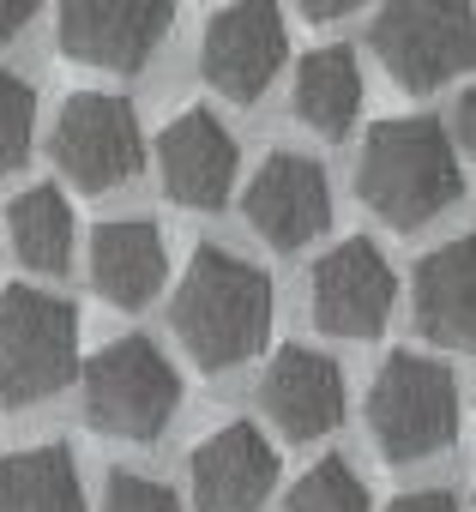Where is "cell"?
<instances>
[{"instance_id": "6da1fadb", "label": "cell", "mask_w": 476, "mask_h": 512, "mask_svg": "<svg viewBox=\"0 0 476 512\" xmlns=\"http://www.w3.org/2000/svg\"><path fill=\"white\" fill-rule=\"evenodd\" d=\"M169 326L205 374L242 368L272 332V278L223 247H199L169 302Z\"/></svg>"}, {"instance_id": "7a4b0ae2", "label": "cell", "mask_w": 476, "mask_h": 512, "mask_svg": "<svg viewBox=\"0 0 476 512\" xmlns=\"http://www.w3.org/2000/svg\"><path fill=\"white\" fill-rule=\"evenodd\" d=\"M356 193L380 223L422 229L464 193V169H458L440 121L404 115V121H380L368 133L362 163H356Z\"/></svg>"}, {"instance_id": "3957f363", "label": "cell", "mask_w": 476, "mask_h": 512, "mask_svg": "<svg viewBox=\"0 0 476 512\" xmlns=\"http://www.w3.org/2000/svg\"><path fill=\"white\" fill-rule=\"evenodd\" d=\"M181 410V374L151 338H115L85 362V416L109 440H157Z\"/></svg>"}, {"instance_id": "277c9868", "label": "cell", "mask_w": 476, "mask_h": 512, "mask_svg": "<svg viewBox=\"0 0 476 512\" xmlns=\"http://www.w3.org/2000/svg\"><path fill=\"white\" fill-rule=\"evenodd\" d=\"M368 428H374L380 458H392V464L434 458L458 434V386H452V374L434 356H416V350L386 356V368L368 386Z\"/></svg>"}, {"instance_id": "5b68a950", "label": "cell", "mask_w": 476, "mask_h": 512, "mask_svg": "<svg viewBox=\"0 0 476 512\" xmlns=\"http://www.w3.org/2000/svg\"><path fill=\"white\" fill-rule=\"evenodd\" d=\"M79 374V314L49 290L0 296V404H37Z\"/></svg>"}, {"instance_id": "8992f818", "label": "cell", "mask_w": 476, "mask_h": 512, "mask_svg": "<svg viewBox=\"0 0 476 512\" xmlns=\"http://www.w3.org/2000/svg\"><path fill=\"white\" fill-rule=\"evenodd\" d=\"M374 55L404 91H434L476 61L470 0H386L374 19Z\"/></svg>"}, {"instance_id": "52a82bcc", "label": "cell", "mask_w": 476, "mask_h": 512, "mask_svg": "<svg viewBox=\"0 0 476 512\" xmlns=\"http://www.w3.org/2000/svg\"><path fill=\"white\" fill-rule=\"evenodd\" d=\"M55 163L85 193H109V187L133 181L145 169V133H139L133 103L103 97V91L67 97V109L55 121Z\"/></svg>"}, {"instance_id": "ba28073f", "label": "cell", "mask_w": 476, "mask_h": 512, "mask_svg": "<svg viewBox=\"0 0 476 512\" xmlns=\"http://www.w3.org/2000/svg\"><path fill=\"white\" fill-rule=\"evenodd\" d=\"M284 49H290V37H284L278 0H235V7H223L205 25L199 67H205L211 91H223L229 103H254L278 79Z\"/></svg>"}, {"instance_id": "9c48e42d", "label": "cell", "mask_w": 476, "mask_h": 512, "mask_svg": "<svg viewBox=\"0 0 476 512\" xmlns=\"http://www.w3.org/2000/svg\"><path fill=\"white\" fill-rule=\"evenodd\" d=\"M175 0H61V49L67 61L133 73L151 61V49L169 37Z\"/></svg>"}, {"instance_id": "30bf717a", "label": "cell", "mask_w": 476, "mask_h": 512, "mask_svg": "<svg viewBox=\"0 0 476 512\" xmlns=\"http://www.w3.org/2000/svg\"><path fill=\"white\" fill-rule=\"evenodd\" d=\"M392 266L374 241H344L314 266V326L332 338H374L392 320Z\"/></svg>"}, {"instance_id": "8fae6325", "label": "cell", "mask_w": 476, "mask_h": 512, "mask_svg": "<svg viewBox=\"0 0 476 512\" xmlns=\"http://www.w3.org/2000/svg\"><path fill=\"white\" fill-rule=\"evenodd\" d=\"M248 223H254L272 247H284V253L308 247V241L332 223L326 169H320L314 157H296V151L266 157L260 175L248 181Z\"/></svg>"}, {"instance_id": "7c38bea8", "label": "cell", "mask_w": 476, "mask_h": 512, "mask_svg": "<svg viewBox=\"0 0 476 512\" xmlns=\"http://www.w3.org/2000/svg\"><path fill=\"white\" fill-rule=\"evenodd\" d=\"M157 175H163V193L175 205H193V211H217L235 187V139L217 115L205 109H187L175 115L163 133H157Z\"/></svg>"}, {"instance_id": "4fadbf2b", "label": "cell", "mask_w": 476, "mask_h": 512, "mask_svg": "<svg viewBox=\"0 0 476 512\" xmlns=\"http://www.w3.org/2000/svg\"><path fill=\"white\" fill-rule=\"evenodd\" d=\"M260 410L278 422L284 440H320L344 422V374L320 350H278L260 380Z\"/></svg>"}, {"instance_id": "5bb4252c", "label": "cell", "mask_w": 476, "mask_h": 512, "mask_svg": "<svg viewBox=\"0 0 476 512\" xmlns=\"http://www.w3.org/2000/svg\"><path fill=\"white\" fill-rule=\"evenodd\" d=\"M278 482V452L254 422H229L193 452L199 512H254Z\"/></svg>"}, {"instance_id": "9a60e30c", "label": "cell", "mask_w": 476, "mask_h": 512, "mask_svg": "<svg viewBox=\"0 0 476 512\" xmlns=\"http://www.w3.org/2000/svg\"><path fill=\"white\" fill-rule=\"evenodd\" d=\"M416 332L440 350H476V235L434 247L416 266Z\"/></svg>"}, {"instance_id": "2e32d148", "label": "cell", "mask_w": 476, "mask_h": 512, "mask_svg": "<svg viewBox=\"0 0 476 512\" xmlns=\"http://www.w3.org/2000/svg\"><path fill=\"white\" fill-rule=\"evenodd\" d=\"M163 272H169V253L145 217H121V223H103L91 235V284L103 302L145 308L163 290Z\"/></svg>"}, {"instance_id": "e0dca14e", "label": "cell", "mask_w": 476, "mask_h": 512, "mask_svg": "<svg viewBox=\"0 0 476 512\" xmlns=\"http://www.w3.org/2000/svg\"><path fill=\"white\" fill-rule=\"evenodd\" d=\"M0 512H85V482L67 446H25L0 458Z\"/></svg>"}, {"instance_id": "ac0fdd59", "label": "cell", "mask_w": 476, "mask_h": 512, "mask_svg": "<svg viewBox=\"0 0 476 512\" xmlns=\"http://www.w3.org/2000/svg\"><path fill=\"white\" fill-rule=\"evenodd\" d=\"M362 109V67L350 49H314L296 73V115L320 139H344Z\"/></svg>"}, {"instance_id": "d6986e66", "label": "cell", "mask_w": 476, "mask_h": 512, "mask_svg": "<svg viewBox=\"0 0 476 512\" xmlns=\"http://www.w3.org/2000/svg\"><path fill=\"white\" fill-rule=\"evenodd\" d=\"M7 229H13V253L31 272H67V260H73V205L55 187L19 193L13 211H7Z\"/></svg>"}, {"instance_id": "ffe728a7", "label": "cell", "mask_w": 476, "mask_h": 512, "mask_svg": "<svg viewBox=\"0 0 476 512\" xmlns=\"http://www.w3.org/2000/svg\"><path fill=\"white\" fill-rule=\"evenodd\" d=\"M284 512H368V488L344 458H320L284 500Z\"/></svg>"}, {"instance_id": "44dd1931", "label": "cell", "mask_w": 476, "mask_h": 512, "mask_svg": "<svg viewBox=\"0 0 476 512\" xmlns=\"http://www.w3.org/2000/svg\"><path fill=\"white\" fill-rule=\"evenodd\" d=\"M31 133H37V97L19 73L0 67V175L31 157Z\"/></svg>"}, {"instance_id": "7402d4cb", "label": "cell", "mask_w": 476, "mask_h": 512, "mask_svg": "<svg viewBox=\"0 0 476 512\" xmlns=\"http://www.w3.org/2000/svg\"><path fill=\"white\" fill-rule=\"evenodd\" d=\"M103 512H181V500H175L163 482L121 470V476L109 482V494H103Z\"/></svg>"}, {"instance_id": "603a6c76", "label": "cell", "mask_w": 476, "mask_h": 512, "mask_svg": "<svg viewBox=\"0 0 476 512\" xmlns=\"http://www.w3.org/2000/svg\"><path fill=\"white\" fill-rule=\"evenodd\" d=\"M37 7H43V0H0V43L25 37V31H31V19H37Z\"/></svg>"}, {"instance_id": "cb8c5ba5", "label": "cell", "mask_w": 476, "mask_h": 512, "mask_svg": "<svg viewBox=\"0 0 476 512\" xmlns=\"http://www.w3.org/2000/svg\"><path fill=\"white\" fill-rule=\"evenodd\" d=\"M386 512H458V500L446 488H416V494H398Z\"/></svg>"}, {"instance_id": "d4e9b609", "label": "cell", "mask_w": 476, "mask_h": 512, "mask_svg": "<svg viewBox=\"0 0 476 512\" xmlns=\"http://www.w3.org/2000/svg\"><path fill=\"white\" fill-rule=\"evenodd\" d=\"M452 133H458V145L476 157V85L458 97V109H452Z\"/></svg>"}, {"instance_id": "484cf974", "label": "cell", "mask_w": 476, "mask_h": 512, "mask_svg": "<svg viewBox=\"0 0 476 512\" xmlns=\"http://www.w3.org/2000/svg\"><path fill=\"white\" fill-rule=\"evenodd\" d=\"M296 7H302L314 25H326V19H344V13H356L362 0H296Z\"/></svg>"}]
</instances>
